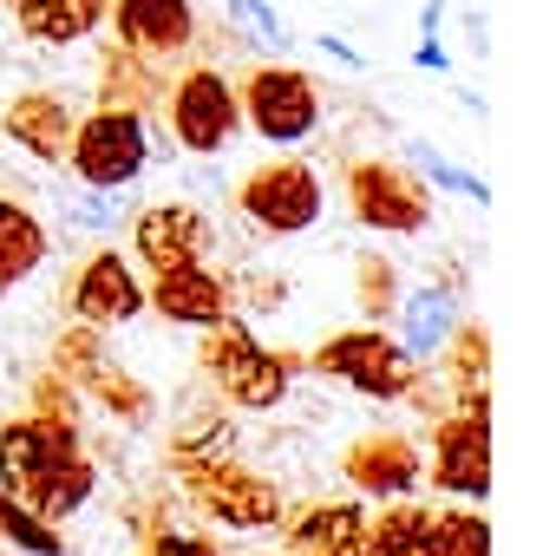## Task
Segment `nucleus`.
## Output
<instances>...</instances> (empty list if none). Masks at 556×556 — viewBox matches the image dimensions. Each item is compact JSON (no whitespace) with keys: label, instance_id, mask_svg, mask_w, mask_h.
Here are the masks:
<instances>
[{"label":"nucleus","instance_id":"a878e982","mask_svg":"<svg viewBox=\"0 0 556 556\" xmlns=\"http://www.w3.org/2000/svg\"><path fill=\"white\" fill-rule=\"evenodd\" d=\"M426 517L419 504L400 497V510H387L380 523H367V549L361 556H426Z\"/></svg>","mask_w":556,"mask_h":556},{"label":"nucleus","instance_id":"6e6552de","mask_svg":"<svg viewBox=\"0 0 556 556\" xmlns=\"http://www.w3.org/2000/svg\"><path fill=\"white\" fill-rule=\"evenodd\" d=\"M432 484L445 497L484 504L491 497V406L445 413L432 432Z\"/></svg>","mask_w":556,"mask_h":556},{"label":"nucleus","instance_id":"b1692460","mask_svg":"<svg viewBox=\"0 0 556 556\" xmlns=\"http://www.w3.org/2000/svg\"><path fill=\"white\" fill-rule=\"evenodd\" d=\"M0 536H8L21 556H66V536L60 523H47L34 504H21L14 491H0Z\"/></svg>","mask_w":556,"mask_h":556},{"label":"nucleus","instance_id":"bb28decb","mask_svg":"<svg viewBox=\"0 0 556 556\" xmlns=\"http://www.w3.org/2000/svg\"><path fill=\"white\" fill-rule=\"evenodd\" d=\"M413 157L426 164V177H432V184H445V190H458V197H471V203H491V184H484V177H471V170H458V164L432 157L426 144H413Z\"/></svg>","mask_w":556,"mask_h":556},{"label":"nucleus","instance_id":"9d476101","mask_svg":"<svg viewBox=\"0 0 556 556\" xmlns=\"http://www.w3.org/2000/svg\"><path fill=\"white\" fill-rule=\"evenodd\" d=\"M348 190H354V216L367 229H380V236H419L426 216H432L426 184L413 170H400V164H354Z\"/></svg>","mask_w":556,"mask_h":556},{"label":"nucleus","instance_id":"a211bd4d","mask_svg":"<svg viewBox=\"0 0 556 556\" xmlns=\"http://www.w3.org/2000/svg\"><path fill=\"white\" fill-rule=\"evenodd\" d=\"M367 517L354 504H302L289 523V556H361Z\"/></svg>","mask_w":556,"mask_h":556},{"label":"nucleus","instance_id":"f3484780","mask_svg":"<svg viewBox=\"0 0 556 556\" xmlns=\"http://www.w3.org/2000/svg\"><path fill=\"white\" fill-rule=\"evenodd\" d=\"M0 131H8L27 157L60 164L66 144H73V105H66L60 92H21L8 112H0Z\"/></svg>","mask_w":556,"mask_h":556},{"label":"nucleus","instance_id":"1a4fd4ad","mask_svg":"<svg viewBox=\"0 0 556 556\" xmlns=\"http://www.w3.org/2000/svg\"><path fill=\"white\" fill-rule=\"evenodd\" d=\"M79 458V426L66 413H27V419H8L0 426V491H27L40 471Z\"/></svg>","mask_w":556,"mask_h":556},{"label":"nucleus","instance_id":"4be33fe9","mask_svg":"<svg viewBox=\"0 0 556 556\" xmlns=\"http://www.w3.org/2000/svg\"><path fill=\"white\" fill-rule=\"evenodd\" d=\"M99 491V471H92V458L79 452V458H66V465H53V471H40L27 491H21V504H34L47 523H60V517H73V510H86V497Z\"/></svg>","mask_w":556,"mask_h":556},{"label":"nucleus","instance_id":"7c9ffc66","mask_svg":"<svg viewBox=\"0 0 556 556\" xmlns=\"http://www.w3.org/2000/svg\"><path fill=\"white\" fill-rule=\"evenodd\" d=\"M367 308L374 315L393 308V275H387V262H367Z\"/></svg>","mask_w":556,"mask_h":556},{"label":"nucleus","instance_id":"2eb2a0df","mask_svg":"<svg viewBox=\"0 0 556 556\" xmlns=\"http://www.w3.org/2000/svg\"><path fill=\"white\" fill-rule=\"evenodd\" d=\"M112 27H118V47L144 53V60L197 47V8H190V0H118Z\"/></svg>","mask_w":556,"mask_h":556},{"label":"nucleus","instance_id":"9b49d317","mask_svg":"<svg viewBox=\"0 0 556 556\" xmlns=\"http://www.w3.org/2000/svg\"><path fill=\"white\" fill-rule=\"evenodd\" d=\"M60 374H66L79 393H92L105 413H118V419H144V413H151V393H144L138 380H125V374H118L112 348H105V341H99V328H86V321L60 341Z\"/></svg>","mask_w":556,"mask_h":556},{"label":"nucleus","instance_id":"ddd939ff","mask_svg":"<svg viewBox=\"0 0 556 556\" xmlns=\"http://www.w3.org/2000/svg\"><path fill=\"white\" fill-rule=\"evenodd\" d=\"M131 249L144 268H184V262H203L210 255V216L197 203H151L138 210L131 223Z\"/></svg>","mask_w":556,"mask_h":556},{"label":"nucleus","instance_id":"f03ea898","mask_svg":"<svg viewBox=\"0 0 556 556\" xmlns=\"http://www.w3.org/2000/svg\"><path fill=\"white\" fill-rule=\"evenodd\" d=\"M79 184L92 190H125L144 164H151V125L138 105H99L92 118H79L73 144H66Z\"/></svg>","mask_w":556,"mask_h":556},{"label":"nucleus","instance_id":"f8f14e48","mask_svg":"<svg viewBox=\"0 0 556 556\" xmlns=\"http://www.w3.org/2000/svg\"><path fill=\"white\" fill-rule=\"evenodd\" d=\"M66 302H73V315H79L86 328H118V321L144 315V282L131 275V262H125L118 249H99V255H86V268L73 275Z\"/></svg>","mask_w":556,"mask_h":556},{"label":"nucleus","instance_id":"393cba45","mask_svg":"<svg viewBox=\"0 0 556 556\" xmlns=\"http://www.w3.org/2000/svg\"><path fill=\"white\" fill-rule=\"evenodd\" d=\"M426 556H491V523L478 510H432L426 517Z\"/></svg>","mask_w":556,"mask_h":556},{"label":"nucleus","instance_id":"20e7f679","mask_svg":"<svg viewBox=\"0 0 556 556\" xmlns=\"http://www.w3.org/2000/svg\"><path fill=\"white\" fill-rule=\"evenodd\" d=\"M242 118L255 125L262 144H308L321 125V86L302 66H255L242 86Z\"/></svg>","mask_w":556,"mask_h":556},{"label":"nucleus","instance_id":"2f4dec72","mask_svg":"<svg viewBox=\"0 0 556 556\" xmlns=\"http://www.w3.org/2000/svg\"><path fill=\"white\" fill-rule=\"evenodd\" d=\"M315 47H321V53H334V60H341V66H361V53H354V47H348V40H341V34H321V40H315Z\"/></svg>","mask_w":556,"mask_h":556},{"label":"nucleus","instance_id":"412c9836","mask_svg":"<svg viewBox=\"0 0 556 556\" xmlns=\"http://www.w3.org/2000/svg\"><path fill=\"white\" fill-rule=\"evenodd\" d=\"M47 223L27 210V203H14V197H0V282H27V275L47 262Z\"/></svg>","mask_w":556,"mask_h":556},{"label":"nucleus","instance_id":"cd10ccee","mask_svg":"<svg viewBox=\"0 0 556 556\" xmlns=\"http://www.w3.org/2000/svg\"><path fill=\"white\" fill-rule=\"evenodd\" d=\"M229 27H242L255 47H275V40H282V21H275L262 0H229Z\"/></svg>","mask_w":556,"mask_h":556},{"label":"nucleus","instance_id":"f257e3e1","mask_svg":"<svg viewBox=\"0 0 556 556\" xmlns=\"http://www.w3.org/2000/svg\"><path fill=\"white\" fill-rule=\"evenodd\" d=\"M210 341H203V374L216 380V393L229 400V406H249V413H268V406H282V393H289V380H295V354H275V348H262L236 315L229 321H216V328H203Z\"/></svg>","mask_w":556,"mask_h":556},{"label":"nucleus","instance_id":"dca6fc26","mask_svg":"<svg viewBox=\"0 0 556 556\" xmlns=\"http://www.w3.org/2000/svg\"><path fill=\"white\" fill-rule=\"evenodd\" d=\"M348 478H354L361 497L393 504V497H413V491H419L426 465H419L413 439H400V432H374V439H361V445L348 452Z\"/></svg>","mask_w":556,"mask_h":556},{"label":"nucleus","instance_id":"39448f33","mask_svg":"<svg viewBox=\"0 0 556 556\" xmlns=\"http://www.w3.org/2000/svg\"><path fill=\"white\" fill-rule=\"evenodd\" d=\"M236 203H242V216H249L262 236H302V229H315L321 210H328L321 177H315L302 157H275V164L249 170L242 190H236Z\"/></svg>","mask_w":556,"mask_h":556},{"label":"nucleus","instance_id":"c756f323","mask_svg":"<svg viewBox=\"0 0 556 556\" xmlns=\"http://www.w3.org/2000/svg\"><path fill=\"white\" fill-rule=\"evenodd\" d=\"M151 556H223L210 536H190V530H157L151 536Z\"/></svg>","mask_w":556,"mask_h":556},{"label":"nucleus","instance_id":"473e14b6","mask_svg":"<svg viewBox=\"0 0 556 556\" xmlns=\"http://www.w3.org/2000/svg\"><path fill=\"white\" fill-rule=\"evenodd\" d=\"M0 295H8V282H0Z\"/></svg>","mask_w":556,"mask_h":556},{"label":"nucleus","instance_id":"0eeeda50","mask_svg":"<svg viewBox=\"0 0 556 556\" xmlns=\"http://www.w3.org/2000/svg\"><path fill=\"white\" fill-rule=\"evenodd\" d=\"M236 118H242V99H236V86H229L216 66H190V73L170 86V131H177L184 151L216 157V151L236 138Z\"/></svg>","mask_w":556,"mask_h":556},{"label":"nucleus","instance_id":"7ed1b4c3","mask_svg":"<svg viewBox=\"0 0 556 556\" xmlns=\"http://www.w3.org/2000/svg\"><path fill=\"white\" fill-rule=\"evenodd\" d=\"M315 367L367 400H406L413 380H419V361H406V348L380 328H348V334H328L315 348Z\"/></svg>","mask_w":556,"mask_h":556},{"label":"nucleus","instance_id":"aec40b11","mask_svg":"<svg viewBox=\"0 0 556 556\" xmlns=\"http://www.w3.org/2000/svg\"><path fill=\"white\" fill-rule=\"evenodd\" d=\"M105 14H112L105 0H14V21H21L34 40H47V47H73V40H86Z\"/></svg>","mask_w":556,"mask_h":556},{"label":"nucleus","instance_id":"423d86ee","mask_svg":"<svg viewBox=\"0 0 556 556\" xmlns=\"http://www.w3.org/2000/svg\"><path fill=\"white\" fill-rule=\"evenodd\" d=\"M177 471H184L190 497L216 523H229V530H268V523H282V491H275L268 478H255V471H242L236 458H177Z\"/></svg>","mask_w":556,"mask_h":556},{"label":"nucleus","instance_id":"6ab92c4d","mask_svg":"<svg viewBox=\"0 0 556 556\" xmlns=\"http://www.w3.org/2000/svg\"><path fill=\"white\" fill-rule=\"evenodd\" d=\"M452 328H458V302L445 289H413L400 302V348H406V361H419V367L439 361L445 341H452Z\"/></svg>","mask_w":556,"mask_h":556},{"label":"nucleus","instance_id":"c85d7f7f","mask_svg":"<svg viewBox=\"0 0 556 556\" xmlns=\"http://www.w3.org/2000/svg\"><path fill=\"white\" fill-rule=\"evenodd\" d=\"M66 216H73V229H112L118 223V210L105 203V190L99 197H66Z\"/></svg>","mask_w":556,"mask_h":556},{"label":"nucleus","instance_id":"4468645a","mask_svg":"<svg viewBox=\"0 0 556 556\" xmlns=\"http://www.w3.org/2000/svg\"><path fill=\"white\" fill-rule=\"evenodd\" d=\"M144 308H157V315H164V321H177V328H216V321H229V315H236L229 282H223V275H210L203 262L164 268L157 282L144 289Z\"/></svg>","mask_w":556,"mask_h":556},{"label":"nucleus","instance_id":"5701e85b","mask_svg":"<svg viewBox=\"0 0 556 556\" xmlns=\"http://www.w3.org/2000/svg\"><path fill=\"white\" fill-rule=\"evenodd\" d=\"M484 367H491V354H484V328H478V321L452 328V341H445V380L458 387V406H491V393H484Z\"/></svg>","mask_w":556,"mask_h":556}]
</instances>
